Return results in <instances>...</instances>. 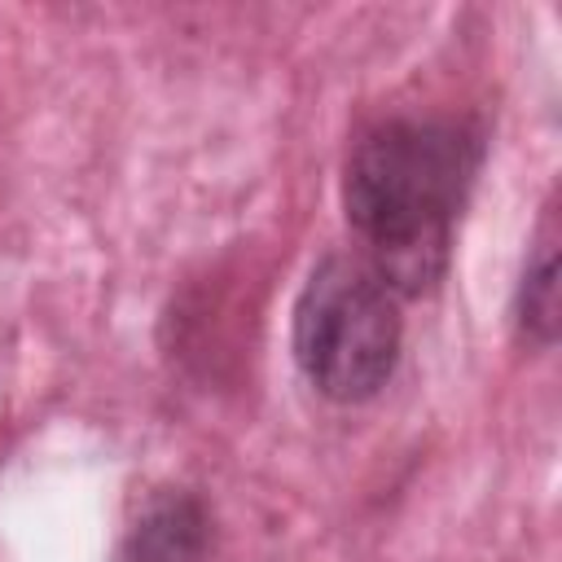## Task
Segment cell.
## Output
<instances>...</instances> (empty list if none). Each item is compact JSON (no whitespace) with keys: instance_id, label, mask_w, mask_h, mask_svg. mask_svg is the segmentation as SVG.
<instances>
[{"instance_id":"4","label":"cell","mask_w":562,"mask_h":562,"mask_svg":"<svg viewBox=\"0 0 562 562\" xmlns=\"http://www.w3.org/2000/svg\"><path fill=\"white\" fill-rule=\"evenodd\" d=\"M518 321L536 342H553V334H558V246L549 237L540 241L536 259L522 272Z\"/></svg>"},{"instance_id":"1","label":"cell","mask_w":562,"mask_h":562,"mask_svg":"<svg viewBox=\"0 0 562 562\" xmlns=\"http://www.w3.org/2000/svg\"><path fill=\"white\" fill-rule=\"evenodd\" d=\"M479 167V140L457 123L395 119L373 127L347 162V220L391 294H422L448 268L452 220Z\"/></svg>"},{"instance_id":"3","label":"cell","mask_w":562,"mask_h":562,"mask_svg":"<svg viewBox=\"0 0 562 562\" xmlns=\"http://www.w3.org/2000/svg\"><path fill=\"white\" fill-rule=\"evenodd\" d=\"M206 544V518L189 496L154 501L127 531L119 562H198Z\"/></svg>"},{"instance_id":"2","label":"cell","mask_w":562,"mask_h":562,"mask_svg":"<svg viewBox=\"0 0 562 562\" xmlns=\"http://www.w3.org/2000/svg\"><path fill=\"white\" fill-rule=\"evenodd\" d=\"M294 356L329 400H369L400 356L395 294L360 259L329 255L294 303Z\"/></svg>"}]
</instances>
